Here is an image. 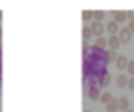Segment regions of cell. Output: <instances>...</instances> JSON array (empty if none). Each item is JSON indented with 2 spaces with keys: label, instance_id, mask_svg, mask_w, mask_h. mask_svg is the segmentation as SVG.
Returning <instances> with one entry per match:
<instances>
[{
  "label": "cell",
  "instance_id": "cell-1",
  "mask_svg": "<svg viewBox=\"0 0 134 112\" xmlns=\"http://www.w3.org/2000/svg\"><path fill=\"white\" fill-rule=\"evenodd\" d=\"M91 30H93V33H95V37H103V33H105V26L100 24V22H93Z\"/></svg>",
  "mask_w": 134,
  "mask_h": 112
},
{
  "label": "cell",
  "instance_id": "cell-2",
  "mask_svg": "<svg viewBox=\"0 0 134 112\" xmlns=\"http://www.w3.org/2000/svg\"><path fill=\"white\" fill-rule=\"evenodd\" d=\"M87 95H89V98H93V100H100V95H103V92L99 91V87H97V85H91V87H89V91H87Z\"/></svg>",
  "mask_w": 134,
  "mask_h": 112
},
{
  "label": "cell",
  "instance_id": "cell-3",
  "mask_svg": "<svg viewBox=\"0 0 134 112\" xmlns=\"http://www.w3.org/2000/svg\"><path fill=\"white\" fill-rule=\"evenodd\" d=\"M118 37H120L122 43H128L130 37H132V32H130L128 28H120V32H118Z\"/></svg>",
  "mask_w": 134,
  "mask_h": 112
},
{
  "label": "cell",
  "instance_id": "cell-4",
  "mask_svg": "<svg viewBox=\"0 0 134 112\" xmlns=\"http://www.w3.org/2000/svg\"><path fill=\"white\" fill-rule=\"evenodd\" d=\"M113 20L116 22V24H122V22L128 20V12H122V10H116V12L113 14Z\"/></svg>",
  "mask_w": 134,
  "mask_h": 112
},
{
  "label": "cell",
  "instance_id": "cell-5",
  "mask_svg": "<svg viewBox=\"0 0 134 112\" xmlns=\"http://www.w3.org/2000/svg\"><path fill=\"white\" fill-rule=\"evenodd\" d=\"M120 37L118 36H109V49H118V45H120Z\"/></svg>",
  "mask_w": 134,
  "mask_h": 112
},
{
  "label": "cell",
  "instance_id": "cell-6",
  "mask_svg": "<svg viewBox=\"0 0 134 112\" xmlns=\"http://www.w3.org/2000/svg\"><path fill=\"white\" fill-rule=\"evenodd\" d=\"M107 30H109L110 36H118V32H120V28H118V24L114 20H110L109 24H107Z\"/></svg>",
  "mask_w": 134,
  "mask_h": 112
},
{
  "label": "cell",
  "instance_id": "cell-7",
  "mask_svg": "<svg viewBox=\"0 0 134 112\" xmlns=\"http://www.w3.org/2000/svg\"><path fill=\"white\" fill-rule=\"evenodd\" d=\"M118 108H120L122 112L130 110V100L126 98V96H120V98H118Z\"/></svg>",
  "mask_w": 134,
  "mask_h": 112
},
{
  "label": "cell",
  "instance_id": "cell-8",
  "mask_svg": "<svg viewBox=\"0 0 134 112\" xmlns=\"http://www.w3.org/2000/svg\"><path fill=\"white\" fill-rule=\"evenodd\" d=\"M105 59H107V63H110V61H116V59H118L116 49H107V51H105Z\"/></svg>",
  "mask_w": 134,
  "mask_h": 112
},
{
  "label": "cell",
  "instance_id": "cell-9",
  "mask_svg": "<svg viewBox=\"0 0 134 112\" xmlns=\"http://www.w3.org/2000/svg\"><path fill=\"white\" fill-rule=\"evenodd\" d=\"M110 81H113V79H110V75H109V73H105V75H103V77L99 79V87H100V89H107V87L110 85Z\"/></svg>",
  "mask_w": 134,
  "mask_h": 112
},
{
  "label": "cell",
  "instance_id": "cell-10",
  "mask_svg": "<svg viewBox=\"0 0 134 112\" xmlns=\"http://www.w3.org/2000/svg\"><path fill=\"white\" fill-rule=\"evenodd\" d=\"M114 63H116V67H118V69H126L130 61H128V59L124 57V55H118V59H116V61H114Z\"/></svg>",
  "mask_w": 134,
  "mask_h": 112
},
{
  "label": "cell",
  "instance_id": "cell-11",
  "mask_svg": "<svg viewBox=\"0 0 134 112\" xmlns=\"http://www.w3.org/2000/svg\"><path fill=\"white\" fill-rule=\"evenodd\" d=\"M128 77H126V75L124 73H122V75H118V79H116V85H118V87H120V89H124V87H128Z\"/></svg>",
  "mask_w": 134,
  "mask_h": 112
},
{
  "label": "cell",
  "instance_id": "cell-12",
  "mask_svg": "<svg viewBox=\"0 0 134 112\" xmlns=\"http://www.w3.org/2000/svg\"><path fill=\"white\" fill-rule=\"evenodd\" d=\"M93 36H95V33H93L91 26H85V28H83V39H85V42H89V39H93Z\"/></svg>",
  "mask_w": 134,
  "mask_h": 112
},
{
  "label": "cell",
  "instance_id": "cell-13",
  "mask_svg": "<svg viewBox=\"0 0 134 112\" xmlns=\"http://www.w3.org/2000/svg\"><path fill=\"white\" fill-rule=\"evenodd\" d=\"M114 110H118V98H113L107 104V112H114Z\"/></svg>",
  "mask_w": 134,
  "mask_h": 112
},
{
  "label": "cell",
  "instance_id": "cell-14",
  "mask_svg": "<svg viewBox=\"0 0 134 112\" xmlns=\"http://www.w3.org/2000/svg\"><path fill=\"white\" fill-rule=\"evenodd\" d=\"M113 98H114V96L110 95V92H103V95H100V102L105 104V106H107V104H109V102H110Z\"/></svg>",
  "mask_w": 134,
  "mask_h": 112
},
{
  "label": "cell",
  "instance_id": "cell-15",
  "mask_svg": "<svg viewBox=\"0 0 134 112\" xmlns=\"http://www.w3.org/2000/svg\"><path fill=\"white\" fill-rule=\"evenodd\" d=\"M93 18H95V12H91V10H85V12H83V20L85 22L93 20Z\"/></svg>",
  "mask_w": 134,
  "mask_h": 112
},
{
  "label": "cell",
  "instance_id": "cell-16",
  "mask_svg": "<svg viewBox=\"0 0 134 112\" xmlns=\"http://www.w3.org/2000/svg\"><path fill=\"white\" fill-rule=\"evenodd\" d=\"M103 18H105V12H100V10H97V12H95V22H100Z\"/></svg>",
  "mask_w": 134,
  "mask_h": 112
},
{
  "label": "cell",
  "instance_id": "cell-17",
  "mask_svg": "<svg viewBox=\"0 0 134 112\" xmlns=\"http://www.w3.org/2000/svg\"><path fill=\"white\" fill-rule=\"evenodd\" d=\"M126 71H128V73H130V75H132V77H134V61H130V63H128V67H126Z\"/></svg>",
  "mask_w": 134,
  "mask_h": 112
},
{
  "label": "cell",
  "instance_id": "cell-18",
  "mask_svg": "<svg viewBox=\"0 0 134 112\" xmlns=\"http://www.w3.org/2000/svg\"><path fill=\"white\" fill-rule=\"evenodd\" d=\"M128 89H130V91H134V77H130V81H128Z\"/></svg>",
  "mask_w": 134,
  "mask_h": 112
},
{
  "label": "cell",
  "instance_id": "cell-19",
  "mask_svg": "<svg viewBox=\"0 0 134 112\" xmlns=\"http://www.w3.org/2000/svg\"><path fill=\"white\" fill-rule=\"evenodd\" d=\"M83 53H85V55H87V53H89V43H87V42H85V43H83Z\"/></svg>",
  "mask_w": 134,
  "mask_h": 112
},
{
  "label": "cell",
  "instance_id": "cell-20",
  "mask_svg": "<svg viewBox=\"0 0 134 112\" xmlns=\"http://www.w3.org/2000/svg\"><path fill=\"white\" fill-rule=\"evenodd\" d=\"M126 28H128V30H130V32H132V33H134V22H130V24H128V26H126Z\"/></svg>",
  "mask_w": 134,
  "mask_h": 112
},
{
  "label": "cell",
  "instance_id": "cell-21",
  "mask_svg": "<svg viewBox=\"0 0 134 112\" xmlns=\"http://www.w3.org/2000/svg\"><path fill=\"white\" fill-rule=\"evenodd\" d=\"M128 20H130V22H134V10H132V12H128Z\"/></svg>",
  "mask_w": 134,
  "mask_h": 112
},
{
  "label": "cell",
  "instance_id": "cell-22",
  "mask_svg": "<svg viewBox=\"0 0 134 112\" xmlns=\"http://www.w3.org/2000/svg\"><path fill=\"white\" fill-rule=\"evenodd\" d=\"M0 37H2V28H0Z\"/></svg>",
  "mask_w": 134,
  "mask_h": 112
},
{
  "label": "cell",
  "instance_id": "cell-23",
  "mask_svg": "<svg viewBox=\"0 0 134 112\" xmlns=\"http://www.w3.org/2000/svg\"><path fill=\"white\" fill-rule=\"evenodd\" d=\"M0 20H2V12H0Z\"/></svg>",
  "mask_w": 134,
  "mask_h": 112
},
{
  "label": "cell",
  "instance_id": "cell-24",
  "mask_svg": "<svg viewBox=\"0 0 134 112\" xmlns=\"http://www.w3.org/2000/svg\"><path fill=\"white\" fill-rule=\"evenodd\" d=\"M126 112H132V110H126Z\"/></svg>",
  "mask_w": 134,
  "mask_h": 112
},
{
  "label": "cell",
  "instance_id": "cell-25",
  "mask_svg": "<svg viewBox=\"0 0 134 112\" xmlns=\"http://www.w3.org/2000/svg\"><path fill=\"white\" fill-rule=\"evenodd\" d=\"M85 112H91V110H85Z\"/></svg>",
  "mask_w": 134,
  "mask_h": 112
}]
</instances>
